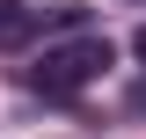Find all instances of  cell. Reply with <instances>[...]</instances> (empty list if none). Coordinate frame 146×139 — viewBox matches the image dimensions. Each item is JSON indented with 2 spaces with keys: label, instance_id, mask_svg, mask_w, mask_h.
<instances>
[{
  "label": "cell",
  "instance_id": "cell-1",
  "mask_svg": "<svg viewBox=\"0 0 146 139\" xmlns=\"http://www.w3.org/2000/svg\"><path fill=\"white\" fill-rule=\"evenodd\" d=\"M102 66H110V37H73V44H51L29 66V88L36 95H80Z\"/></svg>",
  "mask_w": 146,
  "mask_h": 139
},
{
  "label": "cell",
  "instance_id": "cell-2",
  "mask_svg": "<svg viewBox=\"0 0 146 139\" xmlns=\"http://www.w3.org/2000/svg\"><path fill=\"white\" fill-rule=\"evenodd\" d=\"M29 29H36V15H29V7H15V0H0V44H22Z\"/></svg>",
  "mask_w": 146,
  "mask_h": 139
},
{
  "label": "cell",
  "instance_id": "cell-3",
  "mask_svg": "<svg viewBox=\"0 0 146 139\" xmlns=\"http://www.w3.org/2000/svg\"><path fill=\"white\" fill-rule=\"evenodd\" d=\"M131 110H146V88H131Z\"/></svg>",
  "mask_w": 146,
  "mask_h": 139
},
{
  "label": "cell",
  "instance_id": "cell-4",
  "mask_svg": "<svg viewBox=\"0 0 146 139\" xmlns=\"http://www.w3.org/2000/svg\"><path fill=\"white\" fill-rule=\"evenodd\" d=\"M131 51H139V59H146V29H139V37H131Z\"/></svg>",
  "mask_w": 146,
  "mask_h": 139
}]
</instances>
